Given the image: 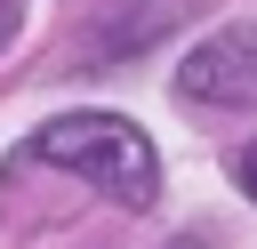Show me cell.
<instances>
[{"instance_id": "cell-3", "label": "cell", "mask_w": 257, "mask_h": 249, "mask_svg": "<svg viewBox=\"0 0 257 249\" xmlns=\"http://www.w3.org/2000/svg\"><path fill=\"white\" fill-rule=\"evenodd\" d=\"M233 177H241V193H249V201H257V145H249V153H241V161H233Z\"/></svg>"}, {"instance_id": "cell-4", "label": "cell", "mask_w": 257, "mask_h": 249, "mask_svg": "<svg viewBox=\"0 0 257 249\" xmlns=\"http://www.w3.org/2000/svg\"><path fill=\"white\" fill-rule=\"evenodd\" d=\"M16 24H24V0H0V48L16 40Z\"/></svg>"}, {"instance_id": "cell-1", "label": "cell", "mask_w": 257, "mask_h": 249, "mask_svg": "<svg viewBox=\"0 0 257 249\" xmlns=\"http://www.w3.org/2000/svg\"><path fill=\"white\" fill-rule=\"evenodd\" d=\"M24 161H48V169L96 185L120 209H153L161 201V153H153V137L128 112H64V120L32 129Z\"/></svg>"}, {"instance_id": "cell-2", "label": "cell", "mask_w": 257, "mask_h": 249, "mask_svg": "<svg viewBox=\"0 0 257 249\" xmlns=\"http://www.w3.org/2000/svg\"><path fill=\"white\" fill-rule=\"evenodd\" d=\"M177 96H185V104H249V96H257V24L209 32V40L185 56Z\"/></svg>"}]
</instances>
